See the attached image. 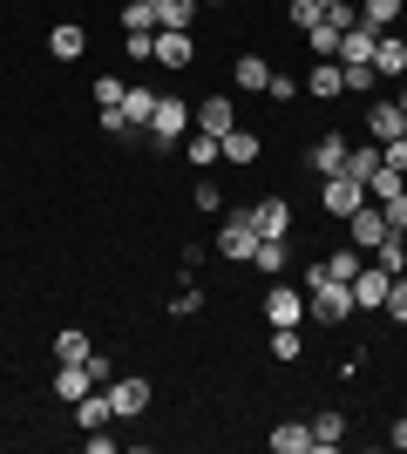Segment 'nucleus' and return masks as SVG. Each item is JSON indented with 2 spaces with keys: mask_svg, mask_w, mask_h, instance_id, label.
<instances>
[{
  "mask_svg": "<svg viewBox=\"0 0 407 454\" xmlns=\"http://www.w3.org/2000/svg\"><path fill=\"white\" fill-rule=\"evenodd\" d=\"M306 319L312 325H347L353 319V285L347 278H333L326 265H306Z\"/></svg>",
  "mask_w": 407,
  "mask_h": 454,
  "instance_id": "f257e3e1",
  "label": "nucleus"
},
{
  "mask_svg": "<svg viewBox=\"0 0 407 454\" xmlns=\"http://www.w3.org/2000/svg\"><path fill=\"white\" fill-rule=\"evenodd\" d=\"M150 150H184V136H191V102L184 95H156V115H150Z\"/></svg>",
  "mask_w": 407,
  "mask_h": 454,
  "instance_id": "f03ea898",
  "label": "nucleus"
},
{
  "mask_svg": "<svg viewBox=\"0 0 407 454\" xmlns=\"http://www.w3.org/2000/svg\"><path fill=\"white\" fill-rule=\"evenodd\" d=\"M252 251H258V231H252V217H245V210L217 224V258H231V265H252Z\"/></svg>",
  "mask_w": 407,
  "mask_h": 454,
  "instance_id": "7ed1b4c3",
  "label": "nucleus"
},
{
  "mask_svg": "<svg viewBox=\"0 0 407 454\" xmlns=\"http://www.w3.org/2000/svg\"><path fill=\"white\" fill-rule=\"evenodd\" d=\"M265 325H306V285H271L265 292Z\"/></svg>",
  "mask_w": 407,
  "mask_h": 454,
  "instance_id": "20e7f679",
  "label": "nucleus"
},
{
  "mask_svg": "<svg viewBox=\"0 0 407 454\" xmlns=\"http://www.w3.org/2000/svg\"><path fill=\"white\" fill-rule=\"evenodd\" d=\"M319 204H326V217H353V210L367 204V184H353L347 170H340V176H319Z\"/></svg>",
  "mask_w": 407,
  "mask_h": 454,
  "instance_id": "39448f33",
  "label": "nucleus"
},
{
  "mask_svg": "<svg viewBox=\"0 0 407 454\" xmlns=\"http://www.w3.org/2000/svg\"><path fill=\"white\" fill-rule=\"evenodd\" d=\"M191 122H197L204 136H217V143H224V136L238 129V102H231V95H204V102L191 109Z\"/></svg>",
  "mask_w": 407,
  "mask_h": 454,
  "instance_id": "423d86ee",
  "label": "nucleus"
},
{
  "mask_svg": "<svg viewBox=\"0 0 407 454\" xmlns=\"http://www.w3.org/2000/svg\"><path fill=\"white\" fill-rule=\"evenodd\" d=\"M380 238H387V210H380V204L367 197V204H360V210L347 217V245H360V251L373 258V245H380Z\"/></svg>",
  "mask_w": 407,
  "mask_h": 454,
  "instance_id": "0eeeda50",
  "label": "nucleus"
},
{
  "mask_svg": "<svg viewBox=\"0 0 407 454\" xmlns=\"http://www.w3.org/2000/svg\"><path fill=\"white\" fill-rule=\"evenodd\" d=\"M387 285H394L387 265H360V278H353V312H380V305H387Z\"/></svg>",
  "mask_w": 407,
  "mask_h": 454,
  "instance_id": "6e6552de",
  "label": "nucleus"
},
{
  "mask_svg": "<svg viewBox=\"0 0 407 454\" xmlns=\"http://www.w3.org/2000/svg\"><path fill=\"white\" fill-rule=\"evenodd\" d=\"M102 394H109L116 420H136V414H150V380H109Z\"/></svg>",
  "mask_w": 407,
  "mask_h": 454,
  "instance_id": "1a4fd4ad",
  "label": "nucleus"
},
{
  "mask_svg": "<svg viewBox=\"0 0 407 454\" xmlns=\"http://www.w3.org/2000/svg\"><path fill=\"white\" fill-rule=\"evenodd\" d=\"M96 387H102V380L89 373V360H55V394L68 400V407H75L82 394H96Z\"/></svg>",
  "mask_w": 407,
  "mask_h": 454,
  "instance_id": "9d476101",
  "label": "nucleus"
},
{
  "mask_svg": "<svg viewBox=\"0 0 407 454\" xmlns=\"http://www.w3.org/2000/svg\"><path fill=\"white\" fill-rule=\"evenodd\" d=\"M245 217H252L258 238H292V204H286V197H265V204H252Z\"/></svg>",
  "mask_w": 407,
  "mask_h": 454,
  "instance_id": "9b49d317",
  "label": "nucleus"
},
{
  "mask_svg": "<svg viewBox=\"0 0 407 454\" xmlns=\"http://www.w3.org/2000/svg\"><path fill=\"white\" fill-rule=\"evenodd\" d=\"M347 136H312V150H306V163H312V176H340L347 170Z\"/></svg>",
  "mask_w": 407,
  "mask_h": 454,
  "instance_id": "f8f14e48",
  "label": "nucleus"
},
{
  "mask_svg": "<svg viewBox=\"0 0 407 454\" xmlns=\"http://www.w3.org/2000/svg\"><path fill=\"white\" fill-rule=\"evenodd\" d=\"M367 136H373V143H394V136H407L401 102H367Z\"/></svg>",
  "mask_w": 407,
  "mask_h": 454,
  "instance_id": "ddd939ff",
  "label": "nucleus"
},
{
  "mask_svg": "<svg viewBox=\"0 0 407 454\" xmlns=\"http://www.w3.org/2000/svg\"><path fill=\"white\" fill-rule=\"evenodd\" d=\"M252 271H265V278L292 271V238H258V251H252Z\"/></svg>",
  "mask_w": 407,
  "mask_h": 454,
  "instance_id": "4468645a",
  "label": "nucleus"
},
{
  "mask_svg": "<svg viewBox=\"0 0 407 454\" xmlns=\"http://www.w3.org/2000/svg\"><path fill=\"white\" fill-rule=\"evenodd\" d=\"M156 68H191V35H176V27H156Z\"/></svg>",
  "mask_w": 407,
  "mask_h": 454,
  "instance_id": "2eb2a0df",
  "label": "nucleus"
},
{
  "mask_svg": "<svg viewBox=\"0 0 407 454\" xmlns=\"http://www.w3.org/2000/svg\"><path fill=\"white\" fill-rule=\"evenodd\" d=\"M306 89H312V102H340V95H347L340 61H312V68H306Z\"/></svg>",
  "mask_w": 407,
  "mask_h": 454,
  "instance_id": "dca6fc26",
  "label": "nucleus"
},
{
  "mask_svg": "<svg viewBox=\"0 0 407 454\" xmlns=\"http://www.w3.org/2000/svg\"><path fill=\"white\" fill-rule=\"evenodd\" d=\"M48 55H55V61H82V55H89V27H75V20H61L55 35H48Z\"/></svg>",
  "mask_w": 407,
  "mask_h": 454,
  "instance_id": "f3484780",
  "label": "nucleus"
},
{
  "mask_svg": "<svg viewBox=\"0 0 407 454\" xmlns=\"http://www.w3.org/2000/svg\"><path fill=\"white\" fill-rule=\"evenodd\" d=\"M109 420H116V407H109V394H102V387L75 400V427H82V434H96V427H109Z\"/></svg>",
  "mask_w": 407,
  "mask_h": 454,
  "instance_id": "a211bd4d",
  "label": "nucleus"
},
{
  "mask_svg": "<svg viewBox=\"0 0 407 454\" xmlns=\"http://www.w3.org/2000/svg\"><path fill=\"white\" fill-rule=\"evenodd\" d=\"M347 441V414L340 407H326V414H312V454H333Z\"/></svg>",
  "mask_w": 407,
  "mask_h": 454,
  "instance_id": "6ab92c4d",
  "label": "nucleus"
},
{
  "mask_svg": "<svg viewBox=\"0 0 407 454\" xmlns=\"http://www.w3.org/2000/svg\"><path fill=\"white\" fill-rule=\"evenodd\" d=\"M271 454H312V420H278L271 427Z\"/></svg>",
  "mask_w": 407,
  "mask_h": 454,
  "instance_id": "aec40b11",
  "label": "nucleus"
},
{
  "mask_svg": "<svg viewBox=\"0 0 407 454\" xmlns=\"http://www.w3.org/2000/svg\"><path fill=\"white\" fill-rule=\"evenodd\" d=\"M231 82H238L245 95L271 89V61H265V55H238V61H231Z\"/></svg>",
  "mask_w": 407,
  "mask_h": 454,
  "instance_id": "412c9836",
  "label": "nucleus"
},
{
  "mask_svg": "<svg viewBox=\"0 0 407 454\" xmlns=\"http://www.w3.org/2000/svg\"><path fill=\"white\" fill-rule=\"evenodd\" d=\"M373 75H407V41L401 35H380V41H373Z\"/></svg>",
  "mask_w": 407,
  "mask_h": 454,
  "instance_id": "4be33fe9",
  "label": "nucleus"
},
{
  "mask_svg": "<svg viewBox=\"0 0 407 454\" xmlns=\"http://www.w3.org/2000/svg\"><path fill=\"white\" fill-rule=\"evenodd\" d=\"M197 7H204V0H156V27L191 35V27H197Z\"/></svg>",
  "mask_w": 407,
  "mask_h": 454,
  "instance_id": "5701e85b",
  "label": "nucleus"
},
{
  "mask_svg": "<svg viewBox=\"0 0 407 454\" xmlns=\"http://www.w3.org/2000/svg\"><path fill=\"white\" fill-rule=\"evenodd\" d=\"M184 163L211 170V163H224V143H217V136H204V129H191V136H184Z\"/></svg>",
  "mask_w": 407,
  "mask_h": 454,
  "instance_id": "b1692460",
  "label": "nucleus"
},
{
  "mask_svg": "<svg viewBox=\"0 0 407 454\" xmlns=\"http://www.w3.org/2000/svg\"><path fill=\"white\" fill-rule=\"evenodd\" d=\"M394 20H401V0H360V27H373V35H394Z\"/></svg>",
  "mask_w": 407,
  "mask_h": 454,
  "instance_id": "393cba45",
  "label": "nucleus"
},
{
  "mask_svg": "<svg viewBox=\"0 0 407 454\" xmlns=\"http://www.w3.org/2000/svg\"><path fill=\"white\" fill-rule=\"evenodd\" d=\"M373 170H380V143L367 136V143H353V150H347V176H353V184H367Z\"/></svg>",
  "mask_w": 407,
  "mask_h": 454,
  "instance_id": "a878e982",
  "label": "nucleus"
},
{
  "mask_svg": "<svg viewBox=\"0 0 407 454\" xmlns=\"http://www.w3.org/2000/svg\"><path fill=\"white\" fill-rule=\"evenodd\" d=\"M299 353H306V333H299V325H271V360L292 366Z\"/></svg>",
  "mask_w": 407,
  "mask_h": 454,
  "instance_id": "bb28decb",
  "label": "nucleus"
},
{
  "mask_svg": "<svg viewBox=\"0 0 407 454\" xmlns=\"http://www.w3.org/2000/svg\"><path fill=\"white\" fill-rule=\"evenodd\" d=\"M401 190H407V170H394V163H380V170L367 176V197H373V204H387V197H401Z\"/></svg>",
  "mask_w": 407,
  "mask_h": 454,
  "instance_id": "cd10ccee",
  "label": "nucleus"
},
{
  "mask_svg": "<svg viewBox=\"0 0 407 454\" xmlns=\"http://www.w3.org/2000/svg\"><path fill=\"white\" fill-rule=\"evenodd\" d=\"M89 353H96V340H89L82 325H61L55 333V360H89Z\"/></svg>",
  "mask_w": 407,
  "mask_h": 454,
  "instance_id": "c85d7f7f",
  "label": "nucleus"
},
{
  "mask_svg": "<svg viewBox=\"0 0 407 454\" xmlns=\"http://www.w3.org/2000/svg\"><path fill=\"white\" fill-rule=\"evenodd\" d=\"M122 35H156V0H122Z\"/></svg>",
  "mask_w": 407,
  "mask_h": 454,
  "instance_id": "c756f323",
  "label": "nucleus"
},
{
  "mask_svg": "<svg viewBox=\"0 0 407 454\" xmlns=\"http://www.w3.org/2000/svg\"><path fill=\"white\" fill-rule=\"evenodd\" d=\"M319 265H326L333 271V278H360V265H367V251H360V245H340V251H333V258H319Z\"/></svg>",
  "mask_w": 407,
  "mask_h": 454,
  "instance_id": "7c9ffc66",
  "label": "nucleus"
},
{
  "mask_svg": "<svg viewBox=\"0 0 407 454\" xmlns=\"http://www.w3.org/2000/svg\"><path fill=\"white\" fill-rule=\"evenodd\" d=\"M122 115H129L136 129H150V115H156V89H150V82H143V89H129V95H122Z\"/></svg>",
  "mask_w": 407,
  "mask_h": 454,
  "instance_id": "2f4dec72",
  "label": "nucleus"
},
{
  "mask_svg": "<svg viewBox=\"0 0 407 454\" xmlns=\"http://www.w3.org/2000/svg\"><path fill=\"white\" fill-rule=\"evenodd\" d=\"M224 163H258V136L252 129H231V136H224Z\"/></svg>",
  "mask_w": 407,
  "mask_h": 454,
  "instance_id": "473e14b6",
  "label": "nucleus"
},
{
  "mask_svg": "<svg viewBox=\"0 0 407 454\" xmlns=\"http://www.w3.org/2000/svg\"><path fill=\"white\" fill-rule=\"evenodd\" d=\"M96 129L109 136V143H129V136H136V122H129L122 109H96Z\"/></svg>",
  "mask_w": 407,
  "mask_h": 454,
  "instance_id": "72a5a7b5",
  "label": "nucleus"
},
{
  "mask_svg": "<svg viewBox=\"0 0 407 454\" xmlns=\"http://www.w3.org/2000/svg\"><path fill=\"white\" fill-rule=\"evenodd\" d=\"M191 204L204 210V217H217V210H224V190H217L211 176H197V190H191Z\"/></svg>",
  "mask_w": 407,
  "mask_h": 454,
  "instance_id": "f704fd0d",
  "label": "nucleus"
},
{
  "mask_svg": "<svg viewBox=\"0 0 407 454\" xmlns=\"http://www.w3.org/2000/svg\"><path fill=\"white\" fill-rule=\"evenodd\" d=\"M150 55H156V35H122V61L150 68Z\"/></svg>",
  "mask_w": 407,
  "mask_h": 454,
  "instance_id": "c9c22d12",
  "label": "nucleus"
},
{
  "mask_svg": "<svg viewBox=\"0 0 407 454\" xmlns=\"http://www.w3.org/2000/svg\"><path fill=\"white\" fill-rule=\"evenodd\" d=\"M122 95H129V82H116V75H96V109H122Z\"/></svg>",
  "mask_w": 407,
  "mask_h": 454,
  "instance_id": "e433bc0d",
  "label": "nucleus"
},
{
  "mask_svg": "<svg viewBox=\"0 0 407 454\" xmlns=\"http://www.w3.org/2000/svg\"><path fill=\"white\" fill-rule=\"evenodd\" d=\"M380 312H387L394 325H407V278H401V271H394V285H387V305H380Z\"/></svg>",
  "mask_w": 407,
  "mask_h": 454,
  "instance_id": "4c0bfd02",
  "label": "nucleus"
},
{
  "mask_svg": "<svg viewBox=\"0 0 407 454\" xmlns=\"http://www.w3.org/2000/svg\"><path fill=\"white\" fill-rule=\"evenodd\" d=\"M191 312H204V292H197V285H184V292L170 299V319H191Z\"/></svg>",
  "mask_w": 407,
  "mask_h": 454,
  "instance_id": "58836bf2",
  "label": "nucleus"
},
{
  "mask_svg": "<svg viewBox=\"0 0 407 454\" xmlns=\"http://www.w3.org/2000/svg\"><path fill=\"white\" fill-rule=\"evenodd\" d=\"M286 20H292V27H299V35H306L312 20H319V0H292V7H286Z\"/></svg>",
  "mask_w": 407,
  "mask_h": 454,
  "instance_id": "ea45409f",
  "label": "nucleus"
},
{
  "mask_svg": "<svg viewBox=\"0 0 407 454\" xmlns=\"http://www.w3.org/2000/svg\"><path fill=\"white\" fill-rule=\"evenodd\" d=\"M380 210H387V231H407V190H401V197H387Z\"/></svg>",
  "mask_w": 407,
  "mask_h": 454,
  "instance_id": "a19ab883",
  "label": "nucleus"
},
{
  "mask_svg": "<svg viewBox=\"0 0 407 454\" xmlns=\"http://www.w3.org/2000/svg\"><path fill=\"white\" fill-rule=\"evenodd\" d=\"M380 163H394V170H407V136H394V143H380Z\"/></svg>",
  "mask_w": 407,
  "mask_h": 454,
  "instance_id": "79ce46f5",
  "label": "nucleus"
},
{
  "mask_svg": "<svg viewBox=\"0 0 407 454\" xmlns=\"http://www.w3.org/2000/svg\"><path fill=\"white\" fill-rule=\"evenodd\" d=\"M265 95H271V102H292V95H299V82H292V75H278V68H271V89H265Z\"/></svg>",
  "mask_w": 407,
  "mask_h": 454,
  "instance_id": "37998d69",
  "label": "nucleus"
},
{
  "mask_svg": "<svg viewBox=\"0 0 407 454\" xmlns=\"http://www.w3.org/2000/svg\"><path fill=\"white\" fill-rule=\"evenodd\" d=\"M387 448H401V454H407V414H401V420L387 427Z\"/></svg>",
  "mask_w": 407,
  "mask_h": 454,
  "instance_id": "c03bdc74",
  "label": "nucleus"
},
{
  "mask_svg": "<svg viewBox=\"0 0 407 454\" xmlns=\"http://www.w3.org/2000/svg\"><path fill=\"white\" fill-rule=\"evenodd\" d=\"M394 102H401V115H407V89H401V95H394Z\"/></svg>",
  "mask_w": 407,
  "mask_h": 454,
  "instance_id": "a18cd8bd",
  "label": "nucleus"
},
{
  "mask_svg": "<svg viewBox=\"0 0 407 454\" xmlns=\"http://www.w3.org/2000/svg\"><path fill=\"white\" fill-rule=\"evenodd\" d=\"M204 7H231V0H204Z\"/></svg>",
  "mask_w": 407,
  "mask_h": 454,
  "instance_id": "49530a36",
  "label": "nucleus"
},
{
  "mask_svg": "<svg viewBox=\"0 0 407 454\" xmlns=\"http://www.w3.org/2000/svg\"><path fill=\"white\" fill-rule=\"evenodd\" d=\"M401 278H407V265H401Z\"/></svg>",
  "mask_w": 407,
  "mask_h": 454,
  "instance_id": "de8ad7c7",
  "label": "nucleus"
}]
</instances>
